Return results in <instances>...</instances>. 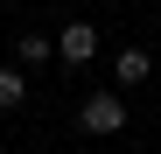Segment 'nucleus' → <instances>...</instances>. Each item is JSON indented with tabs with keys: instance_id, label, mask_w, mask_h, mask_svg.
I'll use <instances>...</instances> for the list:
<instances>
[{
	"instance_id": "f257e3e1",
	"label": "nucleus",
	"mask_w": 161,
	"mask_h": 154,
	"mask_svg": "<svg viewBox=\"0 0 161 154\" xmlns=\"http://www.w3.org/2000/svg\"><path fill=\"white\" fill-rule=\"evenodd\" d=\"M77 119H84V133H119V126H126V105H119V91H91Z\"/></svg>"
},
{
	"instance_id": "f03ea898",
	"label": "nucleus",
	"mask_w": 161,
	"mask_h": 154,
	"mask_svg": "<svg viewBox=\"0 0 161 154\" xmlns=\"http://www.w3.org/2000/svg\"><path fill=\"white\" fill-rule=\"evenodd\" d=\"M56 56H63V63H91V56H98V28H91V21H63Z\"/></svg>"
},
{
	"instance_id": "7ed1b4c3",
	"label": "nucleus",
	"mask_w": 161,
	"mask_h": 154,
	"mask_svg": "<svg viewBox=\"0 0 161 154\" xmlns=\"http://www.w3.org/2000/svg\"><path fill=\"white\" fill-rule=\"evenodd\" d=\"M147 49H119V63H112V84H147Z\"/></svg>"
},
{
	"instance_id": "20e7f679",
	"label": "nucleus",
	"mask_w": 161,
	"mask_h": 154,
	"mask_svg": "<svg viewBox=\"0 0 161 154\" xmlns=\"http://www.w3.org/2000/svg\"><path fill=\"white\" fill-rule=\"evenodd\" d=\"M21 98H28V77H21V70H0V112H14Z\"/></svg>"
},
{
	"instance_id": "39448f33",
	"label": "nucleus",
	"mask_w": 161,
	"mask_h": 154,
	"mask_svg": "<svg viewBox=\"0 0 161 154\" xmlns=\"http://www.w3.org/2000/svg\"><path fill=\"white\" fill-rule=\"evenodd\" d=\"M49 49H56L49 35H21V63H49Z\"/></svg>"
}]
</instances>
